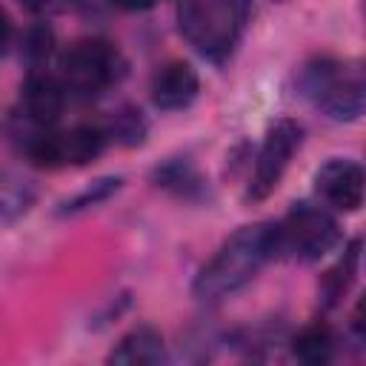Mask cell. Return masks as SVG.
Returning <instances> with one entry per match:
<instances>
[{
    "label": "cell",
    "mask_w": 366,
    "mask_h": 366,
    "mask_svg": "<svg viewBox=\"0 0 366 366\" xmlns=\"http://www.w3.org/2000/svg\"><path fill=\"white\" fill-rule=\"evenodd\" d=\"M280 254L277 223H252L232 232L214 257L197 272L192 295L200 303H217L249 286L257 272Z\"/></svg>",
    "instance_id": "obj_1"
},
{
    "label": "cell",
    "mask_w": 366,
    "mask_h": 366,
    "mask_svg": "<svg viewBox=\"0 0 366 366\" xmlns=\"http://www.w3.org/2000/svg\"><path fill=\"white\" fill-rule=\"evenodd\" d=\"M249 9V0H180L177 29L200 57L220 66L240 46Z\"/></svg>",
    "instance_id": "obj_2"
},
{
    "label": "cell",
    "mask_w": 366,
    "mask_h": 366,
    "mask_svg": "<svg viewBox=\"0 0 366 366\" xmlns=\"http://www.w3.org/2000/svg\"><path fill=\"white\" fill-rule=\"evenodd\" d=\"M297 89L335 123H355L366 109V80L357 60L315 57L297 71Z\"/></svg>",
    "instance_id": "obj_3"
},
{
    "label": "cell",
    "mask_w": 366,
    "mask_h": 366,
    "mask_svg": "<svg viewBox=\"0 0 366 366\" xmlns=\"http://www.w3.org/2000/svg\"><path fill=\"white\" fill-rule=\"evenodd\" d=\"M126 71L129 63L123 51L103 37L74 40L57 57V77L66 94H74L80 100H92L106 89L117 86L126 77Z\"/></svg>",
    "instance_id": "obj_4"
},
{
    "label": "cell",
    "mask_w": 366,
    "mask_h": 366,
    "mask_svg": "<svg viewBox=\"0 0 366 366\" xmlns=\"http://www.w3.org/2000/svg\"><path fill=\"white\" fill-rule=\"evenodd\" d=\"M340 226L323 206L315 203H292V209L277 223L280 254H289L300 263H317L340 243Z\"/></svg>",
    "instance_id": "obj_5"
},
{
    "label": "cell",
    "mask_w": 366,
    "mask_h": 366,
    "mask_svg": "<svg viewBox=\"0 0 366 366\" xmlns=\"http://www.w3.org/2000/svg\"><path fill=\"white\" fill-rule=\"evenodd\" d=\"M300 146H303V126L295 117H277L266 129V137L257 152L254 172H252L249 189H246V200H252V203L266 200L280 186V180Z\"/></svg>",
    "instance_id": "obj_6"
},
{
    "label": "cell",
    "mask_w": 366,
    "mask_h": 366,
    "mask_svg": "<svg viewBox=\"0 0 366 366\" xmlns=\"http://www.w3.org/2000/svg\"><path fill=\"white\" fill-rule=\"evenodd\" d=\"M315 192L337 212H357L366 192L363 166L352 157H329L315 172Z\"/></svg>",
    "instance_id": "obj_7"
},
{
    "label": "cell",
    "mask_w": 366,
    "mask_h": 366,
    "mask_svg": "<svg viewBox=\"0 0 366 366\" xmlns=\"http://www.w3.org/2000/svg\"><path fill=\"white\" fill-rule=\"evenodd\" d=\"M200 94V77L192 63L186 60H169L163 63L149 83L152 106L160 112H183L189 109Z\"/></svg>",
    "instance_id": "obj_8"
},
{
    "label": "cell",
    "mask_w": 366,
    "mask_h": 366,
    "mask_svg": "<svg viewBox=\"0 0 366 366\" xmlns=\"http://www.w3.org/2000/svg\"><path fill=\"white\" fill-rule=\"evenodd\" d=\"M66 109V89L60 77L46 69H34L23 80V114L37 129H54Z\"/></svg>",
    "instance_id": "obj_9"
},
{
    "label": "cell",
    "mask_w": 366,
    "mask_h": 366,
    "mask_svg": "<svg viewBox=\"0 0 366 366\" xmlns=\"http://www.w3.org/2000/svg\"><path fill=\"white\" fill-rule=\"evenodd\" d=\"M169 355H166V340H163V332L154 329L152 323H137L132 326L117 343L114 349L106 355L109 363H117V366H157L163 363Z\"/></svg>",
    "instance_id": "obj_10"
},
{
    "label": "cell",
    "mask_w": 366,
    "mask_h": 366,
    "mask_svg": "<svg viewBox=\"0 0 366 366\" xmlns=\"http://www.w3.org/2000/svg\"><path fill=\"white\" fill-rule=\"evenodd\" d=\"M57 137H60L63 166H89L109 146V134L103 123H77L66 132H57Z\"/></svg>",
    "instance_id": "obj_11"
},
{
    "label": "cell",
    "mask_w": 366,
    "mask_h": 366,
    "mask_svg": "<svg viewBox=\"0 0 366 366\" xmlns=\"http://www.w3.org/2000/svg\"><path fill=\"white\" fill-rule=\"evenodd\" d=\"M154 186L183 197V200H197L206 194V180L200 177V172L194 169V163L189 157H169L163 166H157L152 172Z\"/></svg>",
    "instance_id": "obj_12"
},
{
    "label": "cell",
    "mask_w": 366,
    "mask_h": 366,
    "mask_svg": "<svg viewBox=\"0 0 366 366\" xmlns=\"http://www.w3.org/2000/svg\"><path fill=\"white\" fill-rule=\"evenodd\" d=\"M357 269H360V237H355V240L343 249V254L337 257V263L323 272V277H320V283H317V295H320L323 309H332V306L340 303V297L349 292V286H352Z\"/></svg>",
    "instance_id": "obj_13"
},
{
    "label": "cell",
    "mask_w": 366,
    "mask_h": 366,
    "mask_svg": "<svg viewBox=\"0 0 366 366\" xmlns=\"http://www.w3.org/2000/svg\"><path fill=\"white\" fill-rule=\"evenodd\" d=\"M335 346H337V340H335V332H332V326L326 323V320H312V323H306L295 337H292V355L300 360V363H306V366H323V363H329L332 357H335Z\"/></svg>",
    "instance_id": "obj_14"
},
{
    "label": "cell",
    "mask_w": 366,
    "mask_h": 366,
    "mask_svg": "<svg viewBox=\"0 0 366 366\" xmlns=\"http://www.w3.org/2000/svg\"><path fill=\"white\" fill-rule=\"evenodd\" d=\"M123 189V174H100L94 180H89L80 192H74L71 197L60 200L54 214L57 217H74V214H83L89 209H97L100 203L112 200L117 192Z\"/></svg>",
    "instance_id": "obj_15"
},
{
    "label": "cell",
    "mask_w": 366,
    "mask_h": 366,
    "mask_svg": "<svg viewBox=\"0 0 366 366\" xmlns=\"http://www.w3.org/2000/svg\"><path fill=\"white\" fill-rule=\"evenodd\" d=\"M103 129H106V134H109V143H117V146H123V149H137V146H143L146 137H149V120H146V114H143L137 106H132V103H123L120 109H114V112L106 117Z\"/></svg>",
    "instance_id": "obj_16"
},
{
    "label": "cell",
    "mask_w": 366,
    "mask_h": 366,
    "mask_svg": "<svg viewBox=\"0 0 366 366\" xmlns=\"http://www.w3.org/2000/svg\"><path fill=\"white\" fill-rule=\"evenodd\" d=\"M54 51H57V34H54L51 23L34 20L23 31V37H20V57H23V63L29 66V71L46 69V63L54 57Z\"/></svg>",
    "instance_id": "obj_17"
},
{
    "label": "cell",
    "mask_w": 366,
    "mask_h": 366,
    "mask_svg": "<svg viewBox=\"0 0 366 366\" xmlns=\"http://www.w3.org/2000/svg\"><path fill=\"white\" fill-rule=\"evenodd\" d=\"M34 200H37V192L29 180L3 174L0 177V226H9L23 214H29Z\"/></svg>",
    "instance_id": "obj_18"
},
{
    "label": "cell",
    "mask_w": 366,
    "mask_h": 366,
    "mask_svg": "<svg viewBox=\"0 0 366 366\" xmlns=\"http://www.w3.org/2000/svg\"><path fill=\"white\" fill-rule=\"evenodd\" d=\"M11 34H14V26H11V17H9V11L0 6V54L9 49V43H11Z\"/></svg>",
    "instance_id": "obj_19"
},
{
    "label": "cell",
    "mask_w": 366,
    "mask_h": 366,
    "mask_svg": "<svg viewBox=\"0 0 366 366\" xmlns=\"http://www.w3.org/2000/svg\"><path fill=\"white\" fill-rule=\"evenodd\" d=\"M29 14H46V11H51L54 6H57V0H17Z\"/></svg>",
    "instance_id": "obj_20"
},
{
    "label": "cell",
    "mask_w": 366,
    "mask_h": 366,
    "mask_svg": "<svg viewBox=\"0 0 366 366\" xmlns=\"http://www.w3.org/2000/svg\"><path fill=\"white\" fill-rule=\"evenodd\" d=\"M157 0H112V6H117V9H123V11H146V9H152Z\"/></svg>",
    "instance_id": "obj_21"
}]
</instances>
